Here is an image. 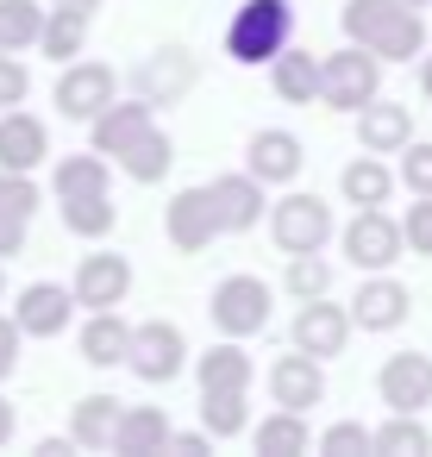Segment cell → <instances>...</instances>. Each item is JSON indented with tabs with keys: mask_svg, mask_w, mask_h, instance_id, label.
Instances as JSON below:
<instances>
[{
	"mask_svg": "<svg viewBox=\"0 0 432 457\" xmlns=\"http://www.w3.org/2000/svg\"><path fill=\"white\" fill-rule=\"evenodd\" d=\"M345 38L376 51L382 63H413L426 57V20L407 7V0H345Z\"/></svg>",
	"mask_w": 432,
	"mask_h": 457,
	"instance_id": "6da1fadb",
	"label": "cell"
},
{
	"mask_svg": "<svg viewBox=\"0 0 432 457\" xmlns=\"http://www.w3.org/2000/svg\"><path fill=\"white\" fill-rule=\"evenodd\" d=\"M288 38H295V7L288 0H245L232 13V26H226V57L257 70V63H276L288 51Z\"/></svg>",
	"mask_w": 432,
	"mask_h": 457,
	"instance_id": "7a4b0ae2",
	"label": "cell"
},
{
	"mask_svg": "<svg viewBox=\"0 0 432 457\" xmlns=\"http://www.w3.org/2000/svg\"><path fill=\"white\" fill-rule=\"evenodd\" d=\"M376 95H382V57H376V51L351 45V51H332V57L320 63V101H326V107L357 113V107H370Z\"/></svg>",
	"mask_w": 432,
	"mask_h": 457,
	"instance_id": "3957f363",
	"label": "cell"
},
{
	"mask_svg": "<svg viewBox=\"0 0 432 457\" xmlns=\"http://www.w3.org/2000/svg\"><path fill=\"white\" fill-rule=\"evenodd\" d=\"M270 282L263 276H226L220 288H213V301H207V313H213V326L226 332V338H257L263 326H270Z\"/></svg>",
	"mask_w": 432,
	"mask_h": 457,
	"instance_id": "277c9868",
	"label": "cell"
},
{
	"mask_svg": "<svg viewBox=\"0 0 432 457\" xmlns=\"http://www.w3.org/2000/svg\"><path fill=\"white\" fill-rule=\"evenodd\" d=\"M126 370H132L138 382H176V376L188 370V338H182V326H170V320H145V326H132Z\"/></svg>",
	"mask_w": 432,
	"mask_h": 457,
	"instance_id": "5b68a950",
	"label": "cell"
},
{
	"mask_svg": "<svg viewBox=\"0 0 432 457\" xmlns=\"http://www.w3.org/2000/svg\"><path fill=\"white\" fill-rule=\"evenodd\" d=\"M270 238H276L288 257L326 251V238H332V207H326L320 195H282V201L270 207Z\"/></svg>",
	"mask_w": 432,
	"mask_h": 457,
	"instance_id": "8992f818",
	"label": "cell"
},
{
	"mask_svg": "<svg viewBox=\"0 0 432 457\" xmlns=\"http://www.w3.org/2000/svg\"><path fill=\"white\" fill-rule=\"evenodd\" d=\"M338 245H345V257H351L357 270H388V263H401L407 232H401V220H388L382 207H357V220L338 232Z\"/></svg>",
	"mask_w": 432,
	"mask_h": 457,
	"instance_id": "52a82bcc",
	"label": "cell"
},
{
	"mask_svg": "<svg viewBox=\"0 0 432 457\" xmlns=\"http://www.w3.org/2000/svg\"><path fill=\"white\" fill-rule=\"evenodd\" d=\"M163 232L176 251H207L220 238V207H213V188H176V201L163 207Z\"/></svg>",
	"mask_w": 432,
	"mask_h": 457,
	"instance_id": "ba28073f",
	"label": "cell"
},
{
	"mask_svg": "<svg viewBox=\"0 0 432 457\" xmlns=\"http://www.w3.org/2000/svg\"><path fill=\"white\" fill-rule=\"evenodd\" d=\"M76 301L88 307V313H101V307H120L126 295H132V263L120 257V251H88L82 263H76Z\"/></svg>",
	"mask_w": 432,
	"mask_h": 457,
	"instance_id": "9c48e42d",
	"label": "cell"
},
{
	"mask_svg": "<svg viewBox=\"0 0 432 457\" xmlns=\"http://www.w3.org/2000/svg\"><path fill=\"white\" fill-rule=\"evenodd\" d=\"M76 307H82L76 288H63V282H32V288H20L13 320H20L26 338H63V326H70Z\"/></svg>",
	"mask_w": 432,
	"mask_h": 457,
	"instance_id": "30bf717a",
	"label": "cell"
},
{
	"mask_svg": "<svg viewBox=\"0 0 432 457\" xmlns=\"http://www.w3.org/2000/svg\"><path fill=\"white\" fill-rule=\"evenodd\" d=\"M376 388H382V407H388V413H420V407H432V357L395 351V357L382 363Z\"/></svg>",
	"mask_w": 432,
	"mask_h": 457,
	"instance_id": "8fae6325",
	"label": "cell"
},
{
	"mask_svg": "<svg viewBox=\"0 0 432 457\" xmlns=\"http://www.w3.org/2000/svg\"><path fill=\"white\" fill-rule=\"evenodd\" d=\"M270 395H276V407H295V413H307V407H320L326 401V370H320V357L313 351H288V357H276L270 363Z\"/></svg>",
	"mask_w": 432,
	"mask_h": 457,
	"instance_id": "7c38bea8",
	"label": "cell"
},
{
	"mask_svg": "<svg viewBox=\"0 0 432 457\" xmlns=\"http://www.w3.org/2000/svg\"><path fill=\"white\" fill-rule=\"evenodd\" d=\"M101 107H113V70L107 63H63V76H57V113L63 120H95Z\"/></svg>",
	"mask_w": 432,
	"mask_h": 457,
	"instance_id": "4fadbf2b",
	"label": "cell"
},
{
	"mask_svg": "<svg viewBox=\"0 0 432 457\" xmlns=\"http://www.w3.org/2000/svg\"><path fill=\"white\" fill-rule=\"evenodd\" d=\"M301 163H307V151H301V138L295 132H257L251 145H245V170L263 182V188H282V182H295L301 176Z\"/></svg>",
	"mask_w": 432,
	"mask_h": 457,
	"instance_id": "5bb4252c",
	"label": "cell"
},
{
	"mask_svg": "<svg viewBox=\"0 0 432 457\" xmlns=\"http://www.w3.org/2000/svg\"><path fill=\"white\" fill-rule=\"evenodd\" d=\"M407 288L395 282V276H382V270H370V282L351 295V326H363V332H395L401 320H407Z\"/></svg>",
	"mask_w": 432,
	"mask_h": 457,
	"instance_id": "9a60e30c",
	"label": "cell"
},
{
	"mask_svg": "<svg viewBox=\"0 0 432 457\" xmlns=\"http://www.w3.org/2000/svg\"><path fill=\"white\" fill-rule=\"evenodd\" d=\"M345 338H351V313H345V307H332L326 295L301 301V313H295V345H301V351H313V357L326 363V357L345 351Z\"/></svg>",
	"mask_w": 432,
	"mask_h": 457,
	"instance_id": "2e32d148",
	"label": "cell"
},
{
	"mask_svg": "<svg viewBox=\"0 0 432 457\" xmlns=\"http://www.w3.org/2000/svg\"><path fill=\"white\" fill-rule=\"evenodd\" d=\"M151 107H157V101H145V95H138V101H113V107H101V113L88 120L95 151H101V157H120L138 132H151V126H157V120H151Z\"/></svg>",
	"mask_w": 432,
	"mask_h": 457,
	"instance_id": "e0dca14e",
	"label": "cell"
},
{
	"mask_svg": "<svg viewBox=\"0 0 432 457\" xmlns=\"http://www.w3.org/2000/svg\"><path fill=\"white\" fill-rule=\"evenodd\" d=\"M45 157H51V132H45V120L7 107V120H0V170H26V176H32Z\"/></svg>",
	"mask_w": 432,
	"mask_h": 457,
	"instance_id": "ac0fdd59",
	"label": "cell"
},
{
	"mask_svg": "<svg viewBox=\"0 0 432 457\" xmlns=\"http://www.w3.org/2000/svg\"><path fill=\"white\" fill-rule=\"evenodd\" d=\"M357 138H363V151H376V157H401V145L413 138V113L401 107V101H370V107H357Z\"/></svg>",
	"mask_w": 432,
	"mask_h": 457,
	"instance_id": "d6986e66",
	"label": "cell"
},
{
	"mask_svg": "<svg viewBox=\"0 0 432 457\" xmlns=\"http://www.w3.org/2000/svg\"><path fill=\"white\" fill-rule=\"evenodd\" d=\"M120 420H126V401H113V395H82V401L70 407V438H76L82 451H113Z\"/></svg>",
	"mask_w": 432,
	"mask_h": 457,
	"instance_id": "ffe728a7",
	"label": "cell"
},
{
	"mask_svg": "<svg viewBox=\"0 0 432 457\" xmlns=\"http://www.w3.org/2000/svg\"><path fill=\"white\" fill-rule=\"evenodd\" d=\"M213 207H220V232H251L263 220V182L245 176H213Z\"/></svg>",
	"mask_w": 432,
	"mask_h": 457,
	"instance_id": "44dd1931",
	"label": "cell"
},
{
	"mask_svg": "<svg viewBox=\"0 0 432 457\" xmlns=\"http://www.w3.org/2000/svg\"><path fill=\"white\" fill-rule=\"evenodd\" d=\"M82 363H95V370H113V363H126V351H132V326L120 320V307H101V313H88V326H82Z\"/></svg>",
	"mask_w": 432,
	"mask_h": 457,
	"instance_id": "7402d4cb",
	"label": "cell"
},
{
	"mask_svg": "<svg viewBox=\"0 0 432 457\" xmlns=\"http://www.w3.org/2000/svg\"><path fill=\"white\" fill-rule=\"evenodd\" d=\"M188 82H195V63H188V51H176V45H170V51H157V57L138 70L145 101H163V107H170V101H182V95H188Z\"/></svg>",
	"mask_w": 432,
	"mask_h": 457,
	"instance_id": "603a6c76",
	"label": "cell"
},
{
	"mask_svg": "<svg viewBox=\"0 0 432 457\" xmlns=\"http://www.w3.org/2000/svg\"><path fill=\"white\" fill-rule=\"evenodd\" d=\"M113 163H120L132 182H163V176H170V163H176V145H170V132H163V126H151V132H138Z\"/></svg>",
	"mask_w": 432,
	"mask_h": 457,
	"instance_id": "cb8c5ba5",
	"label": "cell"
},
{
	"mask_svg": "<svg viewBox=\"0 0 432 457\" xmlns=\"http://www.w3.org/2000/svg\"><path fill=\"white\" fill-rule=\"evenodd\" d=\"M195 376H201V388H251L257 363H251L245 338H226V345H213L207 357H195Z\"/></svg>",
	"mask_w": 432,
	"mask_h": 457,
	"instance_id": "d4e9b609",
	"label": "cell"
},
{
	"mask_svg": "<svg viewBox=\"0 0 432 457\" xmlns=\"http://www.w3.org/2000/svg\"><path fill=\"white\" fill-rule=\"evenodd\" d=\"M170 413L163 407H126V420H120V438H113V451L120 457H151V451H163L170 445Z\"/></svg>",
	"mask_w": 432,
	"mask_h": 457,
	"instance_id": "484cf974",
	"label": "cell"
},
{
	"mask_svg": "<svg viewBox=\"0 0 432 457\" xmlns=\"http://www.w3.org/2000/svg\"><path fill=\"white\" fill-rule=\"evenodd\" d=\"M251 445H257V457H301V451H313V432H307V413H295V407H276L257 432H251Z\"/></svg>",
	"mask_w": 432,
	"mask_h": 457,
	"instance_id": "4316f807",
	"label": "cell"
},
{
	"mask_svg": "<svg viewBox=\"0 0 432 457\" xmlns=\"http://www.w3.org/2000/svg\"><path fill=\"white\" fill-rule=\"evenodd\" d=\"M270 88H276L288 107H313V95H320V63H313V51H282V57L270 63Z\"/></svg>",
	"mask_w": 432,
	"mask_h": 457,
	"instance_id": "83f0119b",
	"label": "cell"
},
{
	"mask_svg": "<svg viewBox=\"0 0 432 457\" xmlns=\"http://www.w3.org/2000/svg\"><path fill=\"white\" fill-rule=\"evenodd\" d=\"M338 188H345V201H351V207H388V195H395V176H388V163L370 151V157L345 163Z\"/></svg>",
	"mask_w": 432,
	"mask_h": 457,
	"instance_id": "f1b7e54d",
	"label": "cell"
},
{
	"mask_svg": "<svg viewBox=\"0 0 432 457\" xmlns=\"http://www.w3.org/2000/svg\"><path fill=\"white\" fill-rule=\"evenodd\" d=\"M251 388H201V426L213 432V438H238L245 432V420H251V401H245Z\"/></svg>",
	"mask_w": 432,
	"mask_h": 457,
	"instance_id": "f546056e",
	"label": "cell"
},
{
	"mask_svg": "<svg viewBox=\"0 0 432 457\" xmlns=\"http://www.w3.org/2000/svg\"><path fill=\"white\" fill-rule=\"evenodd\" d=\"M82 45H88V20H82V13H63V7H51V13H45V32H38V51H45L51 63H76V57H82Z\"/></svg>",
	"mask_w": 432,
	"mask_h": 457,
	"instance_id": "4dcf8cb0",
	"label": "cell"
},
{
	"mask_svg": "<svg viewBox=\"0 0 432 457\" xmlns=\"http://www.w3.org/2000/svg\"><path fill=\"white\" fill-rule=\"evenodd\" d=\"M113 220H120V207H113L107 195H63V226H70L76 238H107Z\"/></svg>",
	"mask_w": 432,
	"mask_h": 457,
	"instance_id": "1f68e13d",
	"label": "cell"
},
{
	"mask_svg": "<svg viewBox=\"0 0 432 457\" xmlns=\"http://www.w3.org/2000/svg\"><path fill=\"white\" fill-rule=\"evenodd\" d=\"M432 432L420 426V413H388V426H376V457H426Z\"/></svg>",
	"mask_w": 432,
	"mask_h": 457,
	"instance_id": "d6a6232c",
	"label": "cell"
},
{
	"mask_svg": "<svg viewBox=\"0 0 432 457\" xmlns=\"http://www.w3.org/2000/svg\"><path fill=\"white\" fill-rule=\"evenodd\" d=\"M38 32H45V7H38V0H0V45H7L13 57L32 51Z\"/></svg>",
	"mask_w": 432,
	"mask_h": 457,
	"instance_id": "836d02e7",
	"label": "cell"
},
{
	"mask_svg": "<svg viewBox=\"0 0 432 457\" xmlns=\"http://www.w3.org/2000/svg\"><path fill=\"white\" fill-rule=\"evenodd\" d=\"M63 195H107V157L88 151V157H63L57 163V201Z\"/></svg>",
	"mask_w": 432,
	"mask_h": 457,
	"instance_id": "e575fe53",
	"label": "cell"
},
{
	"mask_svg": "<svg viewBox=\"0 0 432 457\" xmlns=\"http://www.w3.org/2000/svg\"><path fill=\"white\" fill-rule=\"evenodd\" d=\"M288 288H295V301H313V295H326V288H332V263H326L320 251H301V257H288Z\"/></svg>",
	"mask_w": 432,
	"mask_h": 457,
	"instance_id": "d590c367",
	"label": "cell"
},
{
	"mask_svg": "<svg viewBox=\"0 0 432 457\" xmlns=\"http://www.w3.org/2000/svg\"><path fill=\"white\" fill-rule=\"evenodd\" d=\"M313 451L320 457H363V451H376V432H363L357 420H338V426H326L313 438Z\"/></svg>",
	"mask_w": 432,
	"mask_h": 457,
	"instance_id": "8d00e7d4",
	"label": "cell"
},
{
	"mask_svg": "<svg viewBox=\"0 0 432 457\" xmlns=\"http://www.w3.org/2000/svg\"><path fill=\"white\" fill-rule=\"evenodd\" d=\"M401 182L413 188V195H432V138L426 145H401Z\"/></svg>",
	"mask_w": 432,
	"mask_h": 457,
	"instance_id": "74e56055",
	"label": "cell"
},
{
	"mask_svg": "<svg viewBox=\"0 0 432 457\" xmlns=\"http://www.w3.org/2000/svg\"><path fill=\"white\" fill-rule=\"evenodd\" d=\"M401 232H407V245H413V257H432V195H413V207H407V220H401Z\"/></svg>",
	"mask_w": 432,
	"mask_h": 457,
	"instance_id": "f35d334b",
	"label": "cell"
},
{
	"mask_svg": "<svg viewBox=\"0 0 432 457\" xmlns=\"http://www.w3.org/2000/svg\"><path fill=\"white\" fill-rule=\"evenodd\" d=\"M32 95V76L26 63H13V51H0V107H20Z\"/></svg>",
	"mask_w": 432,
	"mask_h": 457,
	"instance_id": "ab89813d",
	"label": "cell"
},
{
	"mask_svg": "<svg viewBox=\"0 0 432 457\" xmlns=\"http://www.w3.org/2000/svg\"><path fill=\"white\" fill-rule=\"evenodd\" d=\"M26 220H32V213H20V207L0 201V257H13V251L26 245Z\"/></svg>",
	"mask_w": 432,
	"mask_h": 457,
	"instance_id": "60d3db41",
	"label": "cell"
},
{
	"mask_svg": "<svg viewBox=\"0 0 432 457\" xmlns=\"http://www.w3.org/2000/svg\"><path fill=\"white\" fill-rule=\"evenodd\" d=\"M20 345H26L20 320H0V382H7V376L20 370Z\"/></svg>",
	"mask_w": 432,
	"mask_h": 457,
	"instance_id": "b9f144b4",
	"label": "cell"
},
{
	"mask_svg": "<svg viewBox=\"0 0 432 457\" xmlns=\"http://www.w3.org/2000/svg\"><path fill=\"white\" fill-rule=\"evenodd\" d=\"M213 445V432H170V451H188V457H201Z\"/></svg>",
	"mask_w": 432,
	"mask_h": 457,
	"instance_id": "7bdbcfd3",
	"label": "cell"
},
{
	"mask_svg": "<svg viewBox=\"0 0 432 457\" xmlns=\"http://www.w3.org/2000/svg\"><path fill=\"white\" fill-rule=\"evenodd\" d=\"M51 7H63V13H82V20H95V7H101V0H51Z\"/></svg>",
	"mask_w": 432,
	"mask_h": 457,
	"instance_id": "ee69618b",
	"label": "cell"
},
{
	"mask_svg": "<svg viewBox=\"0 0 432 457\" xmlns=\"http://www.w3.org/2000/svg\"><path fill=\"white\" fill-rule=\"evenodd\" d=\"M7 438H13V401L0 395V445H7Z\"/></svg>",
	"mask_w": 432,
	"mask_h": 457,
	"instance_id": "f6af8a7d",
	"label": "cell"
},
{
	"mask_svg": "<svg viewBox=\"0 0 432 457\" xmlns=\"http://www.w3.org/2000/svg\"><path fill=\"white\" fill-rule=\"evenodd\" d=\"M70 445H76V438H38V457H63Z\"/></svg>",
	"mask_w": 432,
	"mask_h": 457,
	"instance_id": "bcb514c9",
	"label": "cell"
},
{
	"mask_svg": "<svg viewBox=\"0 0 432 457\" xmlns=\"http://www.w3.org/2000/svg\"><path fill=\"white\" fill-rule=\"evenodd\" d=\"M420 88H426V101H432V57H420Z\"/></svg>",
	"mask_w": 432,
	"mask_h": 457,
	"instance_id": "7dc6e473",
	"label": "cell"
},
{
	"mask_svg": "<svg viewBox=\"0 0 432 457\" xmlns=\"http://www.w3.org/2000/svg\"><path fill=\"white\" fill-rule=\"evenodd\" d=\"M407 7H432V0H407Z\"/></svg>",
	"mask_w": 432,
	"mask_h": 457,
	"instance_id": "c3c4849f",
	"label": "cell"
},
{
	"mask_svg": "<svg viewBox=\"0 0 432 457\" xmlns=\"http://www.w3.org/2000/svg\"><path fill=\"white\" fill-rule=\"evenodd\" d=\"M0 288H7V276H0Z\"/></svg>",
	"mask_w": 432,
	"mask_h": 457,
	"instance_id": "681fc988",
	"label": "cell"
},
{
	"mask_svg": "<svg viewBox=\"0 0 432 457\" xmlns=\"http://www.w3.org/2000/svg\"><path fill=\"white\" fill-rule=\"evenodd\" d=\"M0 51H7V45H0Z\"/></svg>",
	"mask_w": 432,
	"mask_h": 457,
	"instance_id": "f907efd6",
	"label": "cell"
}]
</instances>
